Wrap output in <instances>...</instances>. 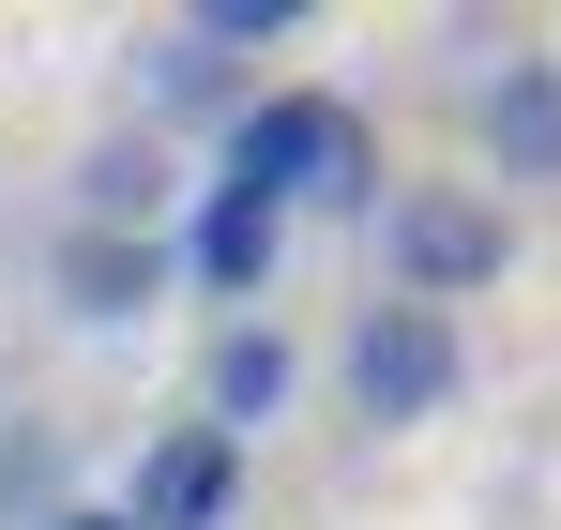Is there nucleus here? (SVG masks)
<instances>
[{
    "label": "nucleus",
    "mask_w": 561,
    "mask_h": 530,
    "mask_svg": "<svg viewBox=\"0 0 561 530\" xmlns=\"http://www.w3.org/2000/svg\"><path fill=\"white\" fill-rule=\"evenodd\" d=\"M288 394H304V349H288L274 319H228V334L197 349V425H213V440H259Z\"/></svg>",
    "instance_id": "7"
},
{
    "label": "nucleus",
    "mask_w": 561,
    "mask_h": 530,
    "mask_svg": "<svg viewBox=\"0 0 561 530\" xmlns=\"http://www.w3.org/2000/svg\"><path fill=\"white\" fill-rule=\"evenodd\" d=\"M456 379H470V334L440 303H365V319H350V410H365V425H440Z\"/></svg>",
    "instance_id": "3"
},
{
    "label": "nucleus",
    "mask_w": 561,
    "mask_h": 530,
    "mask_svg": "<svg viewBox=\"0 0 561 530\" xmlns=\"http://www.w3.org/2000/svg\"><path fill=\"white\" fill-rule=\"evenodd\" d=\"M365 228H379L394 303H440V319H456L470 288H501V258H516V212H501L485 182H394Z\"/></svg>",
    "instance_id": "2"
},
{
    "label": "nucleus",
    "mask_w": 561,
    "mask_h": 530,
    "mask_svg": "<svg viewBox=\"0 0 561 530\" xmlns=\"http://www.w3.org/2000/svg\"><path fill=\"white\" fill-rule=\"evenodd\" d=\"M470 137H485L501 182H561V61L501 46V77H470Z\"/></svg>",
    "instance_id": "8"
},
{
    "label": "nucleus",
    "mask_w": 561,
    "mask_h": 530,
    "mask_svg": "<svg viewBox=\"0 0 561 530\" xmlns=\"http://www.w3.org/2000/svg\"><path fill=\"white\" fill-rule=\"evenodd\" d=\"M46 530H122V516H106V500H61V516H46Z\"/></svg>",
    "instance_id": "13"
},
{
    "label": "nucleus",
    "mask_w": 561,
    "mask_h": 530,
    "mask_svg": "<svg viewBox=\"0 0 561 530\" xmlns=\"http://www.w3.org/2000/svg\"><path fill=\"white\" fill-rule=\"evenodd\" d=\"M168 212H183V168H168L152 122H122V137L77 152V228H168Z\"/></svg>",
    "instance_id": "9"
},
{
    "label": "nucleus",
    "mask_w": 561,
    "mask_h": 530,
    "mask_svg": "<svg viewBox=\"0 0 561 530\" xmlns=\"http://www.w3.org/2000/svg\"><path fill=\"white\" fill-rule=\"evenodd\" d=\"M213 182H243L274 212H379V122L350 91H243Z\"/></svg>",
    "instance_id": "1"
},
{
    "label": "nucleus",
    "mask_w": 561,
    "mask_h": 530,
    "mask_svg": "<svg viewBox=\"0 0 561 530\" xmlns=\"http://www.w3.org/2000/svg\"><path fill=\"white\" fill-rule=\"evenodd\" d=\"M46 288H61V319L122 334V319H152L183 288V258H168V228H61L46 243Z\"/></svg>",
    "instance_id": "6"
},
{
    "label": "nucleus",
    "mask_w": 561,
    "mask_h": 530,
    "mask_svg": "<svg viewBox=\"0 0 561 530\" xmlns=\"http://www.w3.org/2000/svg\"><path fill=\"white\" fill-rule=\"evenodd\" d=\"M168 258H183V288L197 303H274V273H288V212L274 197H243V182H197V212L168 228Z\"/></svg>",
    "instance_id": "4"
},
{
    "label": "nucleus",
    "mask_w": 561,
    "mask_h": 530,
    "mask_svg": "<svg viewBox=\"0 0 561 530\" xmlns=\"http://www.w3.org/2000/svg\"><path fill=\"white\" fill-rule=\"evenodd\" d=\"M137 91H152V122H228L243 106V61H213L183 15H168V31H137Z\"/></svg>",
    "instance_id": "10"
},
{
    "label": "nucleus",
    "mask_w": 561,
    "mask_h": 530,
    "mask_svg": "<svg viewBox=\"0 0 561 530\" xmlns=\"http://www.w3.org/2000/svg\"><path fill=\"white\" fill-rule=\"evenodd\" d=\"M46 516H61V440L0 425V530H46Z\"/></svg>",
    "instance_id": "11"
},
{
    "label": "nucleus",
    "mask_w": 561,
    "mask_h": 530,
    "mask_svg": "<svg viewBox=\"0 0 561 530\" xmlns=\"http://www.w3.org/2000/svg\"><path fill=\"white\" fill-rule=\"evenodd\" d=\"M183 31L213 46V61H259V46H288V31H304V0H197Z\"/></svg>",
    "instance_id": "12"
},
{
    "label": "nucleus",
    "mask_w": 561,
    "mask_h": 530,
    "mask_svg": "<svg viewBox=\"0 0 561 530\" xmlns=\"http://www.w3.org/2000/svg\"><path fill=\"white\" fill-rule=\"evenodd\" d=\"M106 516H122V530H228V516H243V440L152 425V440H137V485H122Z\"/></svg>",
    "instance_id": "5"
}]
</instances>
